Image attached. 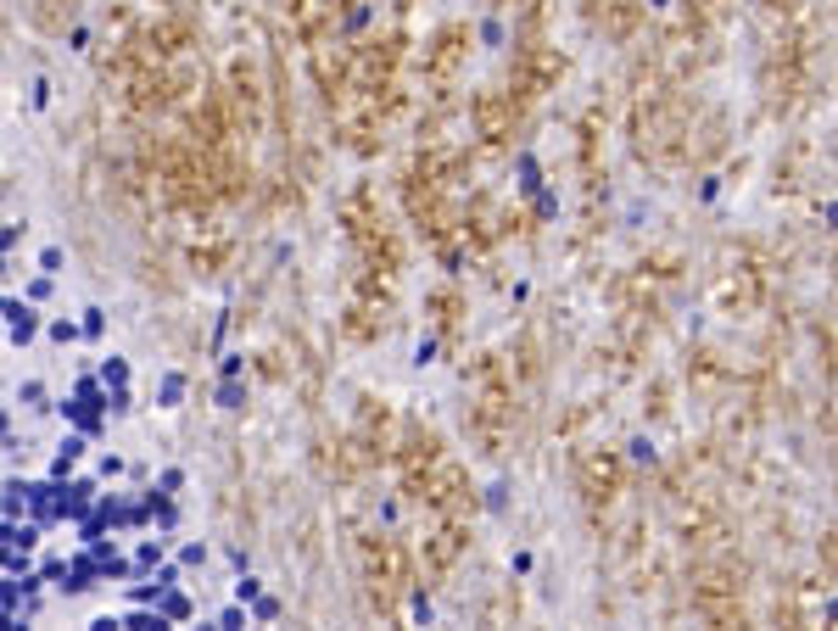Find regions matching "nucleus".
Instances as JSON below:
<instances>
[{"label":"nucleus","mask_w":838,"mask_h":631,"mask_svg":"<svg viewBox=\"0 0 838 631\" xmlns=\"http://www.w3.org/2000/svg\"><path fill=\"white\" fill-rule=\"evenodd\" d=\"M157 486H162V497H168V492H179V486H185V470H162Z\"/></svg>","instance_id":"9d476101"},{"label":"nucleus","mask_w":838,"mask_h":631,"mask_svg":"<svg viewBox=\"0 0 838 631\" xmlns=\"http://www.w3.org/2000/svg\"><path fill=\"white\" fill-rule=\"evenodd\" d=\"M78 335H84V324H73V319H56V324H51V341H56V347H73Z\"/></svg>","instance_id":"7ed1b4c3"},{"label":"nucleus","mask_w":838,"mask_h":631,"mask_svg":"<svg viewBox=\"0 0 838 631\" xmlns=\"http://www.w3.org/2000/svg\"><path fill=\"white\" fill-rule=\"evenodd\" d=\"M101 386H106V391L129 386V363H123V358H106V363H101Z\"/></svg>","instance_id":"f03ea898"},{"label":"nucleus","mask_w":838,"mask_h":631,"mask_svg":"<svg viewBox=\"0 0 838 631\" xmlns=\"http://www.w3.org/2000/svg\"><path fill=\"white\" fill-rule=\"evenodd\" d=\"M39 397H45V386H39V380H23V386H17V402H28V408H39Z\"/></svg>","instance_id":"0eeeda50"},{"label":"nucleus","mask_w":838,"mask_h":631,"mask_svg":"<svg viewBox=\"0 0 838 631\" xmlns=\"http://www.w3.org/2000/svg\"><path fill=\"white\" fill-rule=\"evenodd\" d=\"M235 598H240V604H251V598H258V581H251V575H240V581H235Z\"/></svg>","instance_id":"9b49d317"},{"label":"nucleus","mask_w":838,"mask_h":631,"mask_svg":"<svg viewBox=\"0 0 838 631\" xmlns=\"http://www.w3.org/2000/svg\"><path fill=\"white\" fill-rule=\"evenodd\" d=\"M218 626H246V609H240V604H229V609L218 615Z\"/></svg>","instance_id":"ddd939ff"},{"label":"nucleus","mask_w":838,"mask_h":631,"mask_svg":"<svg viewBox=\"0 0 838 631\" xmlns=\"http://www.w3.org/2000/svg\"><path fill=\"white\" fill-rule=\"evenodd\" d=\"M45 297H51V274H45V279H34V285H28V302H45Z\"/></svg>","instance_id":"f8f14e48"},{"label":"nucleus","mask_w":838,"mask_h":631,"mask_svg":"<svg viewBox=\"0 0 838 631\" xmlns=\"http://www.w3.org/2000/svg\"><path fill=\"white\" fill-rule=\"evenodd\" d=\"M179 564H185V570H196V564H207V548H201V542H190V548L179 553Z\"/></svg>","instance_id":"6e6552de"},{"label":"nucleus","mask_w":838,"mask_h":631,"mask_svg":"<svg viewBox=\"0 0 838 631\" xmlns=\"http://www.w3.org/2000/svg\"><path fill=\"white\" fill-rule=\"evenodd\" d=\"M157 559H162V542H146V548H140V553H135V570H151V564H157Z\"/></svg>","instance_id":"423d86ee"},{"label":"nucleus","mask_w":838,"mask_h":631,"mask_svg":"<svg viewBox=\"0 0 838 631\" xmlns=\"http://www.w3.org/2000/svg\"><path fill=\"white\" fill-rule=\"evenodd\" d=\"M101 324H106V319H101V308H84V335H90V341L101 335Z\"/></svg>","instance_id":"1a4fd4ad"},{"label":"nucleus","mask_w":838,"mask_h":631,"mask_svg":"<svg viewBox=\"0 0 838 631\" xmlns=\"http://www.w3.org/2000/svg\"><path fill=\"white\" fill-rule=\"evenodd\" d=\"M185 397V374H162V408H179Z\"/></svg>","instance_id":"20e7f679"},{"label":"nucleus","mask_w":838,"mask_h":631,"mask_svg":"<svg viewBox=\"0 0 838 631\" xmlns=\"http://www.w3.org/2000/svg\"><path fill=\"white\" fill-rule=\"evenodd\" d=\"M62 263H67L62 246H45V251H39V274H62Z\"/></svg>","instance_id":"39448f33"},{"label":"nucleus","mask_w":838,"mask_h":631,"mask_svg":"<svg viewBox=\"0 0 838 631\" xmlns=\"http://www.w3.org/2000/svg\"><path fill=\"white\" fill-rule=\"evenodd\" d=\"M34 330H39V319L28 313V302L6 297V335H12V347H28V341H34Z\"/></svg>","instance_id":"f257e3e1"}]
</instances>
